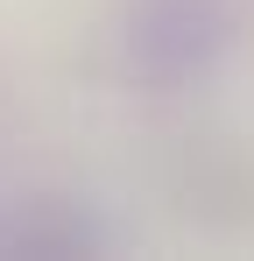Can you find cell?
I'll use <instances>...</instances> for the list:
<instances>
[{
	"instance_id": "obj_1",
	"label": "cell",
	"mask_w": 254,
	"mask_h": 261,
	"mask_svg": "<svg viewBox=\"0 0 254 261\" xmlns=\"http://www.w3.org/2000/svg\"><path fill=\"white\" fill-rule=\"evenodd\" d=\"M254 29V0H127L120 49L148 85H198L212 78Z\"/></svg>"
}]
</instances>
